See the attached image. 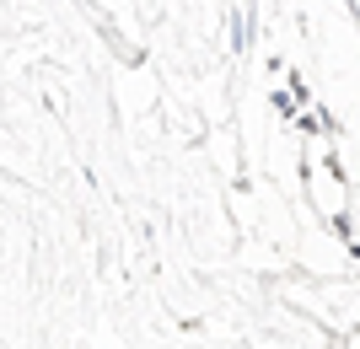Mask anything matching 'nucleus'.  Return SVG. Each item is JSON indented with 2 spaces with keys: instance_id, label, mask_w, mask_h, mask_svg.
Masks as SVG:
<instances>
[]
</instances>
